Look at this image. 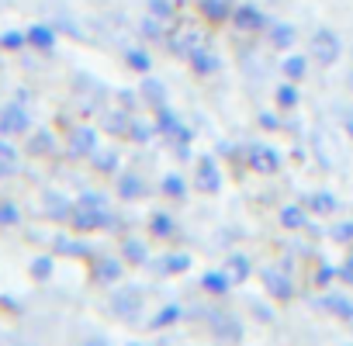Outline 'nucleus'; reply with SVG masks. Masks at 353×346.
Masks as SVG:
<instances>
[{"label":"nucleus","instance_id":"obj_20","mask_svg":"<svg viewBox=\"0 0 353 346\" xmlns=\"http://www.w3.org/2000/svg\"><path fill=\"white\" fill-rule=\"evenodd\" d=\"M176 318H181V308H176V305H170V308H163V312H159V315H156L149 325H152V329H163V325H173Z\"/></svg>","mask_w":353,"mask_h":346},{"label":"nucleus","instance_id":"obj_21","mask_svg":"<svg viewBox=\"0 0 353 346\" xmlns=\"http://www.w3.org/2000/svg\"><path fill=\"white\" fill-rule=\"evenodd\" d=\"M142 94H145L156 108H159V104H163V97H166V90H163V83H159V80H145V83H142Z\"/></svg>","mask_w":353,"mask_h":346},{"label":"nucleus","instance_id":"obj_9","mask_svg":"<svg viewBox=\"0 0 353 346\" xmlns=\"http://www.w3.org/2000/svg\"><path fill=\"white\" fill-rule=\"evenodd\" d=\"M239 28H246V32H253V28H263L267 25V18L256 11V8H250V4H243L239 11H236V18H232Z\"/></svg>","mask_w":353,"mask_h":346},{"label":"nucleus","instance_id":"obj_34","mask_svg":"<svg viewBox=\"0 0 353 346\" xmlns=\"http://www.w3.org/2000/svg\"><path fill=\"white\" fill-rule=\"evenodd\" d=\"M128 63H132L139 73H145V70H149V56H145L142 49H132V52H128Z\"/></svg>","mask_w":353,"mask_h":346},{"label":"nucleus","instance_id":"obj_17","mask_svg":"<svg viewBox=\"0 0 353 346\" xmlns=\"http://www.w3.org/2000/svg\"><path fill=\"white\" fill-rule=\"evenodd\" d=\"M118 277H121V263H118V260H101V263H97V281L111 284V281H118Z\"/></svg>","mask_w":353,"mask_h":346},{"label":"nucleus","instance_id":"obj_18","mask_svg":"<svg viewBox=\"0 0 353 346\" xmlns=\"http://www.w3.org/2000/svg\"><path fill=\"white\" fill-rule=\"evenodd\" d=\"M212 294H225L229 291V277L225 274H219V270H212V274H205V281H201Z\"/></svg>","mask_w":353,"mask_h":346},{"label":"nucleus","instance_id":"obj_6","mask_svg":"<svg viewBox=\"0 0 353 346\" xmlns=\"http://www.w3.org/2000/svg\"><path fill=\"white\" fill-rule=\"evenodd\" d=\"M250 163H253L260 173H274V170L281 166V156H277L274 149H267V145H253V156H250Z\"/></svg>","mask_w":353,"mask_h":346},{"label":"nucleus","instance_id":"obj_8","mask_svg":"<svg viewBox=\"0 0 353 346\" xmlns=\"http://www.w3.org/2000/svg\"><path fill=\"white\" fill-rule=\"evenodd\" d=\"M70 145H73L77 156H87V152L97 149V132H94V128H77L73 139H70Z\"/></svg>","mask_w":353,"mask_h":346},{"label":"nucleus","instance_id":"obj_43","mask_svg":"<svg viewBox=\"0 0 353 346\" xmlns=\"http://www.w3.org/2000/svg\"><path fill=\"white\" fill-rule=\"evenodd\" d=\"M4 170H8V166H0V173H4Z\"/></svg>","mask_w":353,"mask_h":346},{"label":"nucleus","instance_id":"obj_10","mask_svg":"<svg viewBox=\"0 0 353 346\" xmlns=\"http://www.w3.org/2000/svg\"><path fill=\"white\" fill-rule=\"evenodd\" d=\"M267 28H270V45H277V49L294 45V28H291V25H284V21H267Z\"/></svg>","mask_w":353,"mask_h":346},{"label":"nucleus","instance_id":"obj_33","mask_svg":"<svg viewBox=\"0 0 353 346\" xmlns=\"http://www.w3.org/2000/svg\"><path fill=\"white\" fill-rule=\"evenodd\" d=\"M149 11L156 18H170L173 14V4H170V0H149Z\"/></svg>","mask_w":353,"mask_h":346},{"label":"nucleus","instance_id":"obj_19","mask_svg":"<svg viewBox=\"0 0 353 346\" xmlns=\"http://www.w3.org/2000/svg\"><path fill=\"white\" fill-rule=\"evenodd\" d=\"M121 198H142L145 194V187H142V181L139 177H121Z\"/></svg>","mask_w":353,"mask_h":346},{"label":"nucleus","instance_id":"obj_2","mask_svg":"<svg viewBox=\"0 0 353 346\" xmlns=\"http://www.w3.org/2000/svg\"><path fill=\"white\" fill-rule=\"evenodd\" d=\"M312 52H315V59H319V63H325V66H329V63H336V59H339V39H336L332 32H325V28H322V32H315V39H312Z\"/></svg>","mask_w":353,"mask_h":346},{"label":"nucleus","instance_id":"obj_7","mask_svg":"<svg viewBox=\"0 0 353 346\" xmlns=\"http://www.w3.org/2000/svg\"><path fill=\"white\" fill-rule=\"evenodd\" d=\"M263 284H267V291L274 298H291V291H294L288 274H281V270H263Z\"/></svg>","mask_w":353,"mask_h":346},{"label":"nucleus","instance_id":"obj_5","mask_svg":"<svg viewBox=\"0 0 353 346\" xmlns=\"http://www.w3.org/2000/svg\"><path fill=\"white\" fill-rule=\"evenodd\" d=\"M198 187L201 191H219V166H215V159L212 156H205L201 163H198Z\"/></svg>","mask_w":353,"mask_h":346},{"label":"nucleus","instance_id":"obj_32","mask_svg":"<svg viewBox=\"0 0 353 346\" xmlns=\"http://www.w3.org/2000/svg\"><path fill=\"white\" fill-rule=\"evenodd\" d=\"M28 42V35H21V32H8L4 39H0V45H4V49H21Z\"/></svg>","mask_w":353,"mask_h":346},{"label":"nucleus","instance_id":"obj_31","mask_svg":"<svg viewBox=\"0 0 353 346\" xmlns=\"http://www.w3.org/2000/svg\"><path fill=\"white\" fill-rule=\"evenodd\" d=\"M32 274H35L39 281H46V277L52 274V260H49V256H39V260L32 263Z\"/></svg>","mask_w":353,"mask_h":346},{"label":"nucleus","instance_id":"obj_4","mask_svg":"<svg viewBox=\"0 0 353 346\" xmlns=\"http://www.w3.org/2000/svg\"><path fill=\"white\" fill-rule=\"evenodd\" d=\"M28 128V114L21 104H8L0 111V132H25Z\"/></svg>","mask_w":353,"mask_h":346},{"label":"nucleus","instance_id":"obj_36","mask_svg":"<svg viewBox=\"0 0 353 346\" xmlns=\"http://www.w3.org/2000/svg\"><path fill=\"white\" fill-rule=\"evenodd\" d=\"M18 222V208L14 205H0V225H14Z\"/></svg>","mask_w":353,"mask_h":346},{"label":"nucleus","instance_id":"obj_16","mask_svg":"<svg viewBox=\"0 0 353 346\" xmlns=\"http://www.w3.org/2000/svg\"><path fill=\"white\" fill-rule=\"evenodd\" d=\"M201 11H205L212 21H225V18H229V4H225V0H201Z\"/></svg>","mask_w":353,"mask_h":346},{"label":"nucleus","instance_id":"obj_25","mask_svg":"<svg viewBox=\"0 0 353 346\" xmlns=\"http://www.w3.org/2000/svg\"><path fill=\"white\" fill-rule=\"evenodd\" d=\"M94 166L104 170V173H114V170H118V156H114V152H97V156H94Z\"/></svg>","mask_w":353,"mask_h":346},{"label":"nucleus","instance_id":"obj_13","mask_svg":"<svg viewBox=\"0 0 353 346\" xmlns=\"http://www.w3.org/2000/svg\"><path fill=\"white\" fill-rule=\"evenodd\" d=\"M188 59L194 63V70H198V73H215V70H219V59H215V56H208V52H205V49H198V45H191V49H188Z\"/></svg>","mask_w":353,"mask_h":346},{"label":"nucleus","instance_id":"obj_3","mask_svg":"<svg viewBox=\"0 0 353 346\" xmlns=\"http://www.w3.org/2000/svg\"><path fill=\"white\" fill-rule=\"evenodd\" d=\"M111 308L121 315V318H139V312H142V294L132 287V291H118V294H111Z\"/></svg>","mask_w":353,"mask_h":346},{"label":"nucleus","instance_id":"obj_12","mask_svg":"<svg viewBox=\"0 0 353 346\" xmlns=\"http://www.w3.org/2000/svg\"><path fill=\"white\" fill-rule=\"evenodd\" d=\"M322 308L332 312V315H339V318H353V301L343 298V294H325L322 298Z\"/></svg>","mask_w":353,"mask_h":346},{"label":"nucleus","instance_id":"obj_1","mask_svg":"<svg viewBox=\"0 0 353 346\" xmlns=\"http://www.w3.org/2000/svg\"><path fill=\"white\" fill-rule=\"evenodd\" d=\"M114 218L108 215V205H77L73 208V225L80 229V232H94V229H104V225H111Z\"/></svg>","mask_w":353,"mask_h":346},{"label":"nucleus","instance_id":"obj_30","mask_svg":"<svg viewBox=\"0 0 353 346\" xmlns=\"http://www.w3.org/2000/svg\"><path fill=\"white\" fill-rule=\"evenodd\" d=\"M152 232H156V236H170V232H173L170 215H152Z\"/></svg>","mask_w":353,"mask_h":346},{"label":"nucleus","instance_id":"obj_28","mask_svg":"<svg viewBox=\"0 0 353 346\" xmlns=\"http://www.w3.org/2000/svg\"><path fill=\"white\" fill-rule=\"evenodd\" d=\"M163 191H166V194H173V198H181V194H184V181L176 177V173H170V177L163 181Z\"/></svg>","mask_w":353,"mask_h":346},{"label":"nucleus","instance_id":"obj_38","mask_svg":"<svg viewBox=\"0 0 353 346\" xmlns=\"http://www.w3.org/2000/svg\"><path fill=\"white\" fill-rule=\"evenodd\" d=\"M332 236H336L339 243H346V239H353V222H343V225H336V229H332Z\"/></svg>","mask_w":353,"mask_h":346},{"label":"nucleus","instance_id":"obj_42","mask_svg":"<svg viewBox=\"0 0 353 346\" xmlns=\"http://www.w3.org/2000/svg\"><path fill=\"white\" fill-rule=\"evenodd\" d=\"M260 121H263V125H267V128H277V118H274V114H263V118H260Z\"/></svg>","mask_w":353,"mask_h":346},{"label":"nucleus","instance_id":"obj_11","mask_svg":"<svg viewBox=\"0 0 353 346\" xmlns=\"http://www.w3.org/2000/svg\"><path fill=\"white\" fill-rule=\"evenodd\" d=\"M212 329L225 339H243V322H236L232 315H215L212 318Z\"/></svg>","mask_w":353,"mask_h":346},{"label":"nucleus","instance_id":"obj_29","mask_svg":"<svg viewBox=\"0 0 353 346\" xmlns=\"http://www.w3.org/2000/svg\"><path fill=\"white\" fill-rule=\"evenodd\" d=\"M277 101H281L284 108H294V104H298V90L284 83V87H277Z\"/></svg>","mask_w":353,"mask_h":346},{"label":"nucleus","instance_id":"obj_37","mask_svg":"<svg viewBox=\"0 0 353 346\" xmlns=\"http://www.w3.org/2000/svg\"><path fill=\"white\" fill-rule=\"evenodd\" d=\"M128 132H132L139 142H145V139L152 135V132H149V125H142V121H132V125H128Z\"/></svg>","mask_w":353,"mask_h":346},{"label":"nucleus","instance_id":"obj_35","mask_svg":"<svg viewBox=\"0 0 353 346\" xmlns=\"http://www.w3.org/2000/svg\"><path fill=\"white\" fill-rule=\"evenodd\" d=\"M308 205H312V208H319V212H332V208H336V198H332V194H315Z\"/></svg>","mask_w":353,"mask_h":346},{"label":"nucleus","instance_id":"obj_24","mask_svg":"<svg viewBox=\"0 0 353 346\" xmlns=\"http://www.w3.org/2000/svg\"><path fill=\"white\" fill-rule=\"evenodd\" d=\"M284 77H288V80H301V77H305V59H301V56H291V59L284 63Z\"/></svg>","mask_w":353,"mask_h":346},{"label":"nucleus","instance_id":"obj_27","mask_svg":"<svg viewBox=\"0 0 353 346\" xmlns=\"http://www.w3.org/2000/svg\"><path fill=\"white\" fill-rule=\"evenodd\" d=\"M46 205H52V212H49V215H56V218H63L66 212H73V205H70V201H63L59 194H49V198H46Z\"/></svg>","mask_w":353,"mask_h":346},{"label":"nucleus","instance_id":"obj_39","mask_svg":"<svg viewBox=\"0 0 353 346\" xmlns=\"http://www.w3.org/2000/svg\"><path fill=\"white\" fill-rule=\"evenodd\" d=\"M232 267H236V277H246L250 274V260L246 256H232Z\"/></svg>","mask_w":353,"mask_h":346},{"label":"nucleus","instance_id":"obj_26","mask_svg":"<svg viewBox=\"0 0 353 346\" xmlns=\"http://www.w3.org/2000/svg\"><path fill=\"white\" fill-rule=\"evenodd\" d=\"M56 250H59V253H66V256H87V253H90L83 243H70V239H59V243H56Z\"/></svg>","mask_w":353,"mask_h":346},{"label":"nucleus","instance_id":"obj_14","mask_svg":"<svg viewBox=\"0 0 353 346\" xmlns=\"http://www.w3.org/2000/svg\"><path fill=\"white\" fill-rule=\"evenodd\" d=\"M188 267H191V256H184V253H170V256L159 260V270H163V274H181V270H188Z\"/></svg>","mask_w":353,"mask_h":346},{"label":"nucleus","instance_id":"obj_44","mask_svg":"<svg viewBox=\"0 0 353 346\" xmlns=\"http://www.w3.org/2000/svg\"><path fill=\"white\" fill-rule=\"evenodd\" d=\"M350 267H353V260H350Z\"/></svg>","mask_w":353,"mask_h":346},{"label":"nucleus","instance_id":"obj_15","mask_svg":"<svg viewBox=\"0 0 353 346\" xmlns=\"http://www.w3.org/2000/svg\"><path fill=\"white\" fill-rule=\"evenodd\" d=\"M28 42H32V45H39V49H52L56 35H52V28H46V25H35V28L28 32Z\"/></svg>","mask_w":353,"mask_h":346},{"label":"nucleus","instance_id":"obj_40","mask_svg":"<svg viewBox=\"0 0 353 346\" xmlns=\"http://www.w3.org/2000/svg\"><path fill=\"white\" fill-rule=\"evenodd\" d=\"M32 149H52V139H49V135H39V139L32 142Z\"/></svg>","mask_w":353,"mask_h":346},{"label":"nucleus","instance_id":"obj_41","mask_svg":"<svg viewBox=\"0 0 353 346\" xmlns=\"http://www.w3.org/2000/svg\"><path fill=\"white\" fill-rule=\"evenodd\" d=\"M332 277H336L332 267H322V270H319V284H325V281H332Z\"/></svg>","mask_w":353,"mask_h":346},{"label":"nucleus","instance_id":"obj_23","mask_svg":"<svg viewBox=\"0 0 353 346\" xmlns=\"http://www.w3.org/2000/svg\"><path fill=\"white\" fill-rule=\"evenodd\" d=\"M125 256H128L132 263H145V260H149V250H145L142 243H135V239H128V243H125Z\"/></svg>","mask_w":353,"mask_h":346},{"label":"nucleus","instance_id":"obj_22","mask_svg":"<svg viewBox=\"0 0 353 346\" xmlns=\"http://www.w3.org/2000/svg\"><path fill=\"white\" fill-rule=\"evenodd\" d=\"M281 222H284L288 229H301V225H305V212L291 205V208H284V212H281Z\"/></svg>","mask_w":353,"mask_h":346}]
</instances>
